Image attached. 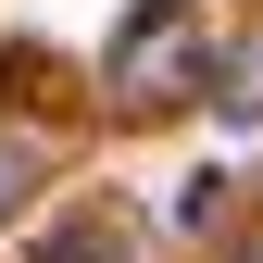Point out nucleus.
Wrapping results in <instances>:
<instances>
[{
	"mask_svg": "<svg viewBox=\"0 0 263 263\" xmlns=\"http://www.w3.org/2000/svg\"><path fill=\"white\" fill-rule=\"evenodd\" d=\"M201 63H213L201 0H138V13H125V38H113V101H125V113H163V101H188V88H201Z\"/></svg>",
	"mask_w": 263,
	"mask_h": 263,
	"instance_id": "obj_1",
	"label": "nucleus"
},
{
	"mask_svg": "<svg viewBox=\"0 0 263 263\" xmlns=\"http://www.w3.org/2000/svg\"><path fill=\"white\" fill-rule=\"evenodd\" d=\"M50 263H125V238H113L101 213H76V226H63V238H50Z\"/></svg>",
	"mask_w": 263,
	"mask_h": 263,
	"instance_id": "obj_2",
	"label": "nucleus"
},
{
	"mask_svg": "<svg viewBox=\"0 0 263 263\" xmlns=\"http://www.w3.org/2000/svg\"><path fill=\"white\" fill-rule=\"evenodd\" d=\"M25 188H38V151H13V138H0V213H25Z\"/></svg>",
	"mask_w": 263,
	"mask_h": 263,
	"instance_id": "obj_3",
	"label": "nucleus"
}]
</instances>
